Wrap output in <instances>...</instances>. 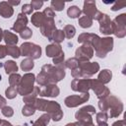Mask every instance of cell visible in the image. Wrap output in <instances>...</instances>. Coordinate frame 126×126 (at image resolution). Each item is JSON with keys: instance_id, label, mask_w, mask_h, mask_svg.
Returning a JSON list of instances; mask_svg holds the SVG:
<instances>
[{"instance_id": "6da1fadb", "label": "cell", "mask_w": 126, "mask_h": 126, "mask_svg": "<svg viewBox=\"0 0 126 126\" xmlns=\"http://www.w3.org/2000/svg\"><path fill=\"white\" fill-rule=\"evenodd\" d=\"M0 81H1V76H0Z\"/></svg>"}]
</instances>
